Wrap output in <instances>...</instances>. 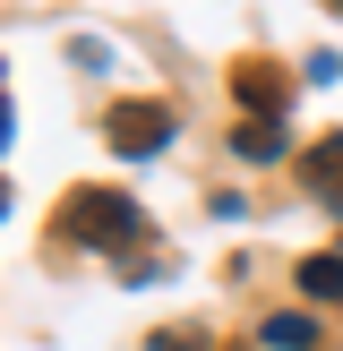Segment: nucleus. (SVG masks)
<instances>
[{
	"mask_svg": "<svg viewBox=\"0 0 343 351\" xmlns=\"http://www.w3.org/2000/svg\"><path fill=\"white\" fill-rule=\"evenodd\" d=\"M0 215H9V189H0Z\"/></svg>",
	"mask_w": 343,
	"mask_h": 351,
	"instance_id": "1a4fd4ad",
	"label": "nucleus"
},
{
	"mask_svg": "<svg viewBox=\"0 0 343 351\" xmlns=\"http://www.w3.org/2000/svg\"><path fill=\"white\" fill-rule=\"evenodd\" d=\"M232 146L249 163H283V120H249V129H232Z\"/></svg>",
	"mask_w": 343,
	"mask_h": 351,
	"instance_id": "20e7f679",
	"label": "nucleus"
},
{
	"mask_svg": "<svg viewBox=\"0 0 343 351\" xmlns=\"http://www.w3.org/2000/svg\"><path fill=\"white\" fill-rule=\"evenodd\" d=\"M163 137H172V112H154V103H120V112H112V146L129 154V163L163 154Z\"/></svg>",
	"mask_w": 343,
	"mask_h": 351,
	"instance_id": "f257e3e1",
	"label": "nucleus"
},
{
	"mask_svg": "<svg viewBox=\"0 0 343 351\" xmlns=\"http://www.w3.org/2000/svg\"><path fill=\"white\" fill-rule=\"evenodd\" d=\"M257 343H266V351H318V317H300V308H274V317L257 326Z\"/></svg>",
	"mask_w": 343,
	"mask_h": 351,
	"instance_id": "7ed1b4c3",
	"label": "nucleus"
},
{
	"mask_svg": "<svg viewBox=\"0 0 343 351\" xmlns=\"http://www.w3.org/2000/svg\"><path fill=\"white\" fill-rule=\"evenodd\" d=\"M154 351H206V343H172V335H154Z\"/></svg>",
	"mask_w": 343,
	"mask_h": 351,
	"instance_id": "0eeeda50",
	"label": "nucleus"
},
{
	"mask_svg": "<svg viewBox=\"0 0 343 351\" xmlns=\"http://www.w3.org/2000/svg\"><path fill=\"white\" fill-rule=\"evenodd\" d=\"M137 223H146V215H137L129 197H78V206H69V232H78V240H137Z\"/></svg>",
	"mask_w": 343,
	"mask_h": 351,
	"instance_id": "f03ea898",
	"label": "nucleus"
},
{
	"mask_svg": "<svg viewBox=\"0 0 343 351\" xmlns=\"http://www.w3.org/2000/svg\"><path fill=\"white\" fill-rule=\"evenodd\" d=\"M0 154H9V112H0Z\"/></svg>",
	"mask_w": 343,
	"mask_h": 351,
	"instance_id": "6e6552de",
	"label": "nucleus"
},
{
	"mask_svg": "<svg viewBox=\"0 0 343 351\" xmlns=\"http://www.w3.org/2000/svg\"><path fill=\"white\" fill-rule=\"evenodd\" d=\"M309 180H343V137H335V146H318V163H309Z\"/></svg>",
	"mask_w": 343,
	"mask_h": 351,
	"instance_id": "423d86ee",
	"label": "nucleus"
},
{
	"mask_svg": "<svg viewBox=\"0 0 343 351\" xmlns=\"http://www.w3.org/2000/svg\"><path fill=\"white\" fill-rule=\"evenodd\" d=\"M300 291H318V300H343V257H300Z\"/></svg>",
	"mask_w": 343,
	"mask_h": 351,
	"instance_id": "39448f33",
	"label": "nucleus"
}]
</instances>
